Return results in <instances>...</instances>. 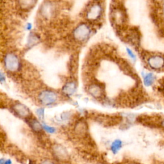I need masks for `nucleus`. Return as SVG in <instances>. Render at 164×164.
I'll use <instances>...</instances> for the list:
<instances>
[{
  "label": "nucleus",
  "instance_id": "nucleus-9",
  "mask_svg": "<svg viewBox=\"0 0 164 164\" xmlns=\"http://www.w3.org/2000/svg\"><path fill=\"white\" fill-rule=\"evenodd\" d=\"M148 63L153 69H159L163 66L164 59L160 56H154L148 60Z\"/></svg>",
  "mask_w": 164,
  "mask_h": 164
},
{
  "label": "nucleus",
  "instance_id": "nucleus-10",
  "mask_svg": "<svg viewBox=\"0 0 164 164\" xmlns=\"http://www.w3.org/2000/svg\"><path fill=\"white\" fill-rule=\"evenodd\" d=\"M76 83L74 82H69L68 83H66L65 85L63 87L62 91L63 93H65L67 95H72L76 91Z\"/></svg>",
  "mask_w": 164,
  "mask_h": 164
},
{
  "label": "nucleus",
  "instance_id": "nucleus-17",
  "mask_svg": "<svg viewBox=\"0 0 164 164\" xmlns=\"http://www.w3.org/2000/svg\"><path fill=\"white\" fill-rule=\"evenodd\" d=\"M126 50H127L128 54H129V55H130V57L132 58H133V60H135V58H136L135 55V54H134V53L132 52V51L130 50V49H128V48H127Z\"/></svg>",
  "mask_w": 164,
  "mask_h": 164
},
{
  "label": "nucleus",
  "instance_id": "nucleus-8",
  "mask_svg": "<svg viewBox=\"0 0 164 164\" xmlns=\"http://www.w3.org/2000/svg\"><path fill=\"white\" fill-rule=\"evenodd\" d=\"M88 126L85 121L80 120L76 122L74 126V132L79 136H85L87 133Z\"/></svg>",
  "mask_w": 164,
  "mask_h": 164
},
{
  "label": "nucleus",
  "instance_id": "nucleus-21",
  "mask_svg": "<svg viewBox=\"0 0 164 164\" xmlns=\"http://www.w3.org/2000/svg\"><path fill=\"white\" fill-rule=\"evenodd\" d=\"M163 125H164V122H163Z\"/></svg>",
  "mask_w": 164,
  "mask_h": 164
},
{
  "label": "nucleus",
  "instance_id": "nucleus-18",
  "mask_svg": "<svg viewBox=\"0 0 164 164\" xmlns=\"http://www.w3.org/2000/svg\"><path fill=\"white\" fill-rule=\"evenodd\" d=\"M40 164H55L53 161L51 160H49V159H46V160H42Z\"/></svg>",
  "mask_w": 164,
  "mask_h": 164
},
{
  "label": "nucleus",
  "instance_id": "nucleus-5",
  "mask_svg": "<svg viewBox=\"0 0 164 164\" xmlns=\"http://www.w3.org/2000/svg\"><path fill=\"white\" fill-rule=\"evenodd\" d=\"M52 152L54 157H56L58 160L66 162L69 158V153L65 147L60 144H54L52 147Z\"/></svg>",
  "mask_w": 164,
  "mask_h": 164
},
{
  "label": "nucleus",
  "instance_id": "nucleus-13",
  "mask_svg": "<svg viewBox=\"0 0 164 164\" xmlns=\"http://www.w3.org/2000/svg\"><path fill=\"white\" fill-rule=\"evenodd\" d=\"M122 145V143L121 141H120V140H116V141H114L112 142V145H111V147H110L111 151H112V153L113 154L117 153L118 151L121 149Z\"/></svg>",
  "mask_w": 164,
  "mask_h": 164
},
{
  "label": "nucleus",
  "instance_id": "nucleus-15",
  "mask_svg": "<svg viewBox=\"0 0 164 164\" xmlns=\"http://www.w3.org/2000/svg\"><path fill=\"white\" fill-rule=\"evenodd\" d=\"M42 126H43V129H44V130H45L47 132L49 133H53L55 132V129H54L53 127L49 126L46 125H44Z\"/></svg>",
  "mask_w": 164,
  "mask_h": 164
},
{
  "label": "nucleus",
  "instance_id": "nucleus-2",
  "mask_svg": "<svg viewBox=\"0 0 164 164\" xmlns=\"http://www.w3.org/2000/svg\"><path fill=\"white\" fill-rule=\"evenodd\" d=\"M91 33V29L87 24L81 23L73 31V37L78 42H85Z\"/></svg>",
  "mask_w": 164,
  "mask_h": 164
},
{
  "label": "nucleus",
  "instance_id": "nucleus-19",
  "mask_svg": "<svg viewBox=\"0 0 164 164\" xmlns=\"http://www.w3.org/2000/svg\"><path fill=\"white\" fill-rule=\"evenodd\" d=\"M5 164H12V161L11 160H7L5 162Z\"/></svg>",
  "mask_w": 164,
  "mask_h": 164
},
{
  "label": "nucleus",
  "instance_id": "nucleus-16",
  "mask_svg": "<svg viewBox=\"0 0 164 164\" xmlns=\"http://www.w3.org/2000/svg\"><path fill=\"white\" fill-rule=\"evenodd\" d=\"M37 113L39 117L43 119L44 116V108H39L37 110Z\"/></svg>",
  "mask_w": 164,
  "mask_h": 164
},
{
  "label": "nucleus",
  "instance_id": "nucleus-12",
  "mask_svg": "<svg viewBox=\"0 0 164 164\" xmlns=\"http://www.w3.org/2000/svg\"><path fill=\"white\" fill-rule=\"evenodd\" d=\"M20 7H21V9L23 10H29L31 9L32 8H33L35 5L37 3L36 1H31V0H29V1H21L19 2Z\"/></svg>",
  "mask_w": 164,
  "mask_h": 164
},
{
  "label": "nucleus",
  "instance_id": "nucleus-14",
  "mask_svg": "<svg viewBox=\"0 0 164 164\" xmlns=\"http://www.w3.org/2000/svg\"><path fill=\"white\" fill-rule=\"evenodd\" d=\"M154 80H155V76L152 73H148L144 78V85L147 87L151 85Z\"/></svg>",
  "mask_w": 164,
  "mask_h": 164
},
{
  "label": "nucleus",
  "instance_id": "nucleus-4",
  "mask_svg": "<svg viewBox=\"0 0 164 164\" xmlns=\"http://www.w3.org/2000/svg\"><path fill=\"white\" fill-rule=\"evenodd\" d=\"M103 12L102 7L99 3H94L87 10L86 14L87 19L88 21H96L101 17Z\"/></svg>",
  "mask_w": 164,
  "mask_h": 164
},
{
  "label": "nucleus",
  "instance_id": "nucleus-3",
  "mask_svg": "<svg viewBox=\"0 0 164 164\" xmlns=\"http://www.w3.org/2000/svg\"><path fill=\"white\" fill-rule=\"evenodd\" d=\"M39 101L42 105L49 106L54 104L57 101V94L51 90H44L39 94Z\"/></svg>",
  "mask_w": 164,
  "mask_h": 164
},
{
  "label": "nucleus",
  "instance_id": "nucleus-7",
  "mask_svg": "<svg viewBox=\"0 0 164 164\" xmlns=\"http://www.w3.org/2000/svg\"><path fill=\"white\" fill-rule=\"evenodd\" d=\"M88 92L94 98H99L103 96V90L100 85L97 83H93L88 87Z\"/></svg>",
  "mask_w": 164,
  "mask_h": 164
},
{
  "label": "nucleus",
  "instance_id": "nucleus-6",
  "mask_svg": "<svg viewBox=\"0 0 164 164\" xmlns=\"http://www.w3.org/2000/svg\"><path fill=\"white\" fill-rule=\"evenodd\" d=\"M13 111L16 114L22 118H28L30 116L31 112L29 108L21 103H16L14 104L12 107Z\"/></svg>",
  "mask_w": 164,
  "mask_h": 164
},
{
  "label": "nucleus",
  "instance_id": "nucleus-11",
  "mask_svg": "<svg viewBox=\"0 0 164 164\" xmlns=\"http://www.w3.org/2000/svg\"><path fill=\"white\" fill-rule=\"evenodd\" d=\"M28 123L32 130L36 132H41L43 129V126L41 124L35 119H30L29 121H28Z\"/></svg>",
  "mask_w": 164,
  "mask_h": 164
},
{
  "label": "nucleus",
  "instance_id": "nucleus-1",
  "mask_svg": "<svg viewBox=\"0 0 164 164\" xmlns=\"http://www.w3.org/2000/svg\"><path fill=\"white\" fill-rule=\"evenodd\" d=\"M5 67L9 72H17L21 67L19 57L14 53H8L4 57Z\"/></svg>",
  "mask_w": 164,
  "mask_h": 164
},
{
  "label": "nucleus",
  "instance_id": "nucleus-20",
  "mask_svg": "<svg viewBox=\"0 0 164 164\" xmlns=\"http://www.w3.org/2000/svg\"><path fill=\"white\" fill-rule=\"evenodd\" d=\"M6 160H5L3 158H2L1 160H0V164H5V162Z\"/></svg>",
  "mask_w": 164,
  "mask_h": 164
}]
</instances>
